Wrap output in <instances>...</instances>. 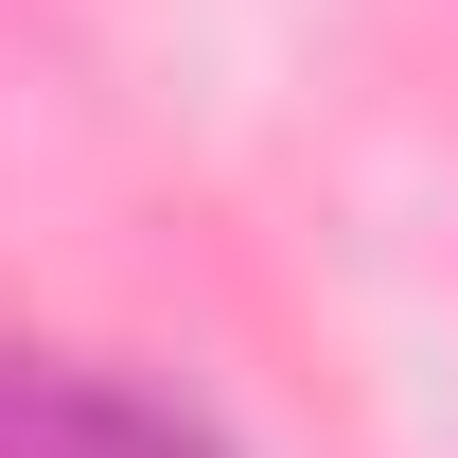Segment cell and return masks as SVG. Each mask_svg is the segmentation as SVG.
<instances>
[{
	"label": "cell",
	"mask_w": 458,
	"mask_h": 458,
	"mask_svg": "<svg viewBox=\"0 0 458 458\" xmlns=\"http://www.w3.org/2000/svg\"><path fill=\"white\" fill-rule=\"evenodd\" d=\"M0 458H229V441L176 423V405H141V388H106V370L0 352Z\"/></svg>",
	"instance_id": "1"
}]
</instances>
